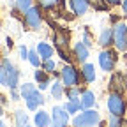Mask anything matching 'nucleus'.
Returning <instances> with one entry per match:
<instances>
[{
    "label": "nucleus",
    "mask_w": 127,
    "mask_h": 127,
    "mask_svg": "<svg viewBox=\"0 0 127 127\" xmlns=\"http://www.w3.org/2000/svg\"><path fill=\"white\" fill-rule=\"evenodd\" d=\"M16 5H18V11H21L25 14L32 7V0H16Z\"/></svg>",
    "instance_id": "nucleus-24"
},
{
    "label": "nucleus",
    "mask_w": 127,
    "mask_h": 127,
    "mask_svg": "<svg viewBox=\"0 0 127 127\" xmlns=\"http://www.w3.org/2000/svg\"><path fill=\"white\" fill-rule=\"evenodd\" d=\"M42 67H44V71H46V72H53V71H55V62H53L51 58H48V60H44Z\"/></svg>",
    "instance_id": "nucleus-28"
},
{
    "label": "nucleus",
    "mask_w": 127,
    "mask_h": 127,
    "mask_svg": "<svg viewBox=\"0 0 127 127\" xmlns=\"http://www.w3.org/2000/svg\"><path fill=\"white\" fill-rule=\"evenodd\" d=\"M69 122V113L64 106H55L51 109V127H65Z\"/></svg>",
    "instance_id": "nucleus-5"
},
{
    "label": "nucleus",
    "mask_w": 127,
    "mask_h": 127,
    "mask_svg": "<svg viewBox=\"0 0 127 127\" xmlns=\"http://www.w3.org/2000/svg\"><path fill=\"white\" fill-rule=\"evenodd\" d=\"M39 4L44 7V9H55V7H60L64 11V0H39ZM65 12V11H64Z\"/></svg>",
    "instance_id": "nucleus-21"
},
{
    "label": "nucleus",
    "mask_w": 127,
    "mask_h": 127,
    "mask_svg": "<svg viewBox=\"0 0 127 127\" xmlns=\"http://www.w3.org/2000/svg\"><path fill=\"white\" fill-rule=\"evenodd\" d=\"M34 90H35V85H32V83H23V85H21V90H20L21 99H25L27 95H28L30 92H34Z\"/></svg>",
    "instance_id": "nucleus-25"
},
{
    "label": "nucleus",
    "mask_w": 127,
    "mask_h": 127,
    "mask_svg": "<svg viewBox=\"0 0 127 127\" xmlns=\"http://www.w3.org/2000/svg\"><path fill=\"white\" fill-rule=\"evenodd\" d=\"M53 51H55V50H53V48L48 44V42H39V44H37V53L41 55L42 60L51 58V57H53Z\"/></svg>",
    "instance_id": "nucleus-16"
},
{
    "label": "nucleus",
    "mask_w": 127,
    "mask_h": 127,
    "mask_svg": "<svg viewBox=\"0 0 127 127\" xmlns=\"http://www.w3.org/2000/svg\"><path fill=\"white\" fill-rule=\"evenodd\" d=\"M27 127H32V125H27Z\"/></svg>",
    "instance_id": "nucleus-37"
},
{
    "label": "nucleus",
    "mask_w": 127,
    "mask_h": 127,
    "mask_svg": "<svg viewBox=\"0 0 127 127\" xmlns=\"http://www.w3.org/2000/svg\"><path fill=\"white\" fill-rule=\"evenodd\" d=\"M120 127H127V120H122L120 122Z\"/></svg>",
    "instance_id": "nucleus-35"
},
{
    "label": "nucleus",
    "mask_w": 127,
    "mask_h": 127,
    "mask_svg": "<svg viewBox=\"0 0 127 127\" xmlns=\"http://www.w3.org/2000/svg\"><path fill=\"white\" fill-rule=\"evenodd\" d=\"M115 62H117V57H115L113 51H109V50L108 51H101V55H99V65H101L102 71H106V72L113 71Z\"/></svg>",
    "instance_id": "nucleus-8"
},
{
    "label": "nucleus",
    "mask_w": 127,
    "mask_h": 127,
    "mask_svg": "<svg viewBox=\"0 0 127 127\" xmlns=\"http://www.w3.org/2000/svg\"><path fill=\"white\" fill-rule=\"evenodd\" d=\"M101 122V115L95 109H83L81 113H78L72 118L74 127H94Z\"/></svg>",
    "instance_id": "nucleus-1"
},
{
    "label": "nucleus",
    "mask_w": 127,
    "mask_h": 127,
    "mask_svg": "<svg viewBox=\"0 0 127 127\" xmlns=\"http://www.w3.org/2000/svg\"><path fill=\"white\" fill-rule=\"evenodd\" d=\"M108 109H109L111 115H117V117H122L125 113V102H124L120 94H117V92L109 94V97H108Z\"/></svg>",
    "instance_id": "nucleus-2"
},
{
    "label": "nucleus",
    "mask_w": 127,
    "mask_h": 127,
    "mask_svg": "<svg viewBox=\"0 0 127 127\" xmlns=\"http://www.w3.org/2000/svg\"><path fill=\"white\" fill-rule=\"evenodd\" d=\"M35 127H50L51 125V117L48 111H37L35 117H34Z\"/></svg>",
    "instance_id": "nucleus-12"
},
{
    "label": "nucleus",
    "mask_w": 127,
    "mask_h": 127,
    "mask_svg": "<svg viewBox=\"0 0 127 127\" xmlns=\"http://www.w3.org/2000/svg\"><path fill=\"white\" fill-rule=\"evenodd\" d=\"M113 35H115V46H117V50L125 51L127 50V25L125 23H118L113 28Z\"/></svg>",
    "instance_id": "nucleus-6"
},
{
    "label": "nucleus",
    "mask_w": 127,
    "mask_h": 127,
    "mask_svg": "<svg viewBox=\"0 0 127 127\" xmlns=\"http://www.w3.org/2000/svg\"><path fill=\"white\" fill-rule=\"evenodd\" d=\"M111 42H115V35H113V28H102L101 35H99V44L102 48L109 46Z\"/></svg>",
    "instance_id": "nucleus-13"
},
{
    "label": "nucleus",
    "mask_w": 127,
    "mask_h": 127,
    "mask_svg": "<svg viewBox=\"0 0 127 127\" xmlns=\"http://www.w3.org/2000/svg\"><path fill=\"white\" fill-rule=\"evenodd\" d=\"M0 127H5V125H4V122H2V120H0Z\"/></svg>",
    "instance_id": "nucleus-36"
},
{
    "label": "nucleus",
    "mask_w": 127,
    "mask_h": 127,
    "mask_svg": "<svg viewBox=\"0 0 127 127\" xmlns=\"http://www.w3.org/2000/svg\"><path fill=\"white\" fill-rule=\"evenodd\" d=\"M81 76L87 83H92L95 79V69H94V64H83L81 67Z\"/></svg>",
    "instance_id": "nucleus-15"
},
{
    "label": "nucleus",
    "mask_w": 127,
    "mask_h": 127,
    "mask_svg": "<svg viewBox=\"0 0 127 127\" xmlns=\"http://www.w3.org/2000/svg\"><path fill=\"white\" fill-rule=\"evenodd\" d=\"M34 76H35L37 83H39V90L48 88V85H50V76H48V72H44V71H35Z\"/></svg>",
    "instance_id": "nucleus-17"
},
{
    "label": "nucleus",
    "mask_w": 127,
    "mask_h": 127,
    "mask_svg": "<svg viewBox=\"0 0 127 127\" xmlns=\"http://www.w3.org/2000/svg\"><path fill=\"white\" fill-rule=\"evenodd\" d=\"M20 57L23 60H28V50H27L25 46H20Z\"/></svg>",
    "instance_id": "nucleus-31"
},
{
    "label": "nucleus",
    "mask_w": 127,
    "mask_h": 127,
    "mask_svg": "<svg viewBox=\"0 0 127 127\" xmlns=\"http://www.w3.org/2000/svg\"><path fill=\"white\" fill-rule=\"evenodd\" d=\"M83 42H85L88 48H92V46H94V42H92V37L88 35V32H87V30L83 32Z\"/></svg>",
    "instance_id": "nucleus-30"
},
{
    "label": "nucleus",
    "mask_w": 127,
    "mask_h": 127,
    "mask_svg": "<svg viewBox=\"0 0 127 127\" xmlns=\"http://www.w3.org/2000/svg\"><path fill=\"white\" fill-rule=\"evenodd\" d=\"M79 101H81V109H90L95 104V95H94V92L85 90L81 94V97H79Z\"/></svg>",
    "instance_id": "nucleus-14"
},
{
    "label": "nucleus",
    "mask_w": 127,
    "mask_h": 127,
    "mask_svg": "<svg viewBox=\"0 0 127 127\" xmlns=\"http://www.w3.org/2000/svg\"><path fill=\"white\" fill-rule=\"evenodd\" d=\"M14 120H16V127H27L28 125V115L23 109H18L14 113Z\"/></svg>",
    "instance_id": "nucleus-18"
},
{
    "label": "nucleus",
    "mask_w": 127,
    "mask_h": 127,
    "mask_svg": "<svg viewBox=\"0 0 127 127\" xmlns=\"http://www.w3.org/2000/svg\"><path fill=\"white\" fill-rule=\"evenodd\" d=\"M60 79H62V83L65 85V88L76 87L78 81H79V72H78L72 65H64V69H62V72H60Z\"/></svg>",
    "instance_id": "nucleus-4"
},
{
    "label": "nucleus",
    "mask_w": 127,
    "mask_h": 127,
    "mask_svg": "<svg viewBox=\"0 0 127 127\" xmlns=\"http://www.w3.org/2000/svg\"><path fill=\"white\" fill-rule=\"evenodd\" d=\"M69 2H71L72 12H74L76 16H83V14L88 11V5H90L88 0H69Z\"/></svg>",
    "instance_id": "nucleus-11"
},
{
    "label": "nucleus",
    "mask_w": 127,
    "mask_h": 127,
    "mask_svg": "<svg viewBox=\"0 0 127 127\" xmlns=\"http://www.w3.org/2000/svg\"><path fill=\"white\" fill-rule=\"evenodd\" d=\"M88 2L94 5V9H97V11H102V9H108L104 4H102V0H88Z\"/></svg>",
    "instance_id": "nucleus-29"
},
{
    "label": "nucleus",
    "mask_w": 127,
    "mask_h": 127,
    "mask_svg": "<svg viewBox=\"0 0 127 127\" xmlns=\"http://www.w3.org/2000/svg\"><path fill=\"white\" fill-rule=\"evenodd\" d=\"M88 50L90 48L81 41V42H76L74 44V57H76V60L78 62H87V58H88Z\"/></svg>",
    "instance_id": "nucleus-10"
},
{
    "label": "nucleus",
    "mask_w": 127,
    "mask_h": 127,
    "mask_svg": "<svg viewBox=\"0 0 127 127\" xmlns=\"http://www.w3.org/2000/svg\"><path fill=\"white\" fill-rule=\"evenodd\" d=\"M85 88H78V87H69L65 90V97L69 101H79V94H83Z\"/></svg>",
    "instance_id": "nucleus-19"
},
{
    "label": "nucleus",
    "mask_w": 127,
    "mask_h": 127,
    "mask_svg": "<svg viewBox=\"0 0 127 127\" xmlns=\"http://www.w3.org/2000/svg\"><path fill=\"white\" fill-rule=\"evenodd\" d=\"M39 57H41V55L37 53V50H28V62H30L34 67H39V65H41Z\"/></svg>",
    "instance_id": "nucleus-23"
},
{
    "label": "nucleus",
    "mask_w": 127,
    "mask_h": 127,
    "mask_svg": "<svg viewBox=\"0 0 127 127\" xmlns=\"http://www.w3.org/2000/svg\"><path fill=\"white\" fill-rule=\"evenodd\" d=\"M0 85H4V87H7L9 85V78H7V71H5V67L0 64Z\"/></svg>",
    "instance_id": "nucleus-26"
},
{
    "label": "nucleus",
    "mask_w": 127,
    "mask_h": 127,
    "mask_svg": "<svg viewBox=\"0 0 127 127\" xmlns=\"http://www.w3.org/2000/svg\"><path fill=\"white\" fill-rule=\"evenodd\" d=\"M20 97H21V94H18L16 88H11V99L12 101H20Z\"/></svg>",
    "instance_id": "nucleus-32"
},
{
    "label": "nucleus",
    "mask_w": 127,
    "mask_h": 127,
    "mask_svg": "<svg viewBox=\"0 0 127 127\" xmlns=\"http://www.w3.org/2000/svg\"><path fill=\"white\" fill-rule=\"evenodd\" d=\"M120 122H122V117L111 115V117H109V120H108V125H109V127H120Z\"/></svg>",
    "instance_id": "nucleus-27"
},
{
    "label": "nucleus",
    "mask_w": 127,
    "mask_h": 127,
    "mask_svg": "<svg viewBox=\"0 0 127 127\" xmlns=\"http://www.w3.org/2000/svg\"><path fill=\"white\" fill-rule=\"evenodd\" d=\"M41 23H42L41 9L32 5V7L25 12V25H27L30 30H37V28H41Z\"/></svg>",
    "instance_id": "nucleus-3"
},
{
    "label": "nucleus",
    "mask_w": 127,
    "mask_h": 127,
    "mask_svg": "<svg viewBox=\"0 0 127 127\" xmlns=\"http://www.w3.org/2000/svg\"><path fill=\"white\" fill-rule=\"evenodd\" d=\"M2 65L5 67V71H7V78H9V85H7V87H9V88H16V87L20 85V71L16 69L7 58L2 60Z\"/></svg>",
    "instance_id": "nucleus-7"
},
{
    "label": "nucleus",
    "mask_w": 127,
    "mask_h": 127,
    "mask_svg": "<svg viewBox=\"0 0 127 127\" xmlns=\"http://www.w3.org/2000/svg\"><path fill=\"white\" fill-rule=\"evenodd\" d=\"M64 108L67 109V113H79V109H81V101H67L64 104Z\"/></svg>",
    "instance_id": "nucleus-22"
},
{
    "label": "nucleus",
    "mask_w": 127,
    "mask_h": 127,
    "mask_svg": "<svg viewBox=\"0 0 127 127\" xmlns=\"http://www.w3.org/2000/svg\"><path fill=\"white\" fill-rule=\"evenodd\" d=\"M25 101H27V108L32 109V111H37V106H42L44 104V97H42L41 90H37V88L34 92H30L27 97H25Z\"/></svg>",
    "instance_id": "nucleus-9"
},
{
    "label": "nucleus",
    "mask_w": 127,
    "mask_h": 127,
    "mask_svg": "<svg viewBox=\"0 0 127 127\" xmlns=\"http://www.w3.org/2000/svg\"><path fill=\"white\" fill-rule=\"evenodd\" d=\"M122 11H124V14L127 16V0H124V4H122Z\"/></svg>",
    "instance_id": "nucleus-33"
},
{
    "label": "nucleus",
    "mask_w": 127,
    "mask_h": 127,
    "mask_svg": "<svg viewBox=\"0 0 127 127\" xmlns=\"http://www.w3.org/2000/svg\"><path fill=\"white\" fill-rule=\"evenodd\" d=\"M64 85L62 81H55L51 83V97L53 99H62V95H64Z\"/></svg>",
    "instance_id": "nucleus-20"
},
{
    "label": "nucleus",
    "mask_w": 127,
    "mask_h": 127,
    "mask_svg": "<svg viewBox=\"0 0 127 127\" xmlns=\"http://www.w3.org/2000/svg\"><path fill=\"white\" fill-rule=\"evenodd\" d=\"M106 2L111 4V5H117V4H118V0H106Z\"/></svg>",
    "instance_id": "nucleus-34"
}]
</instances>
